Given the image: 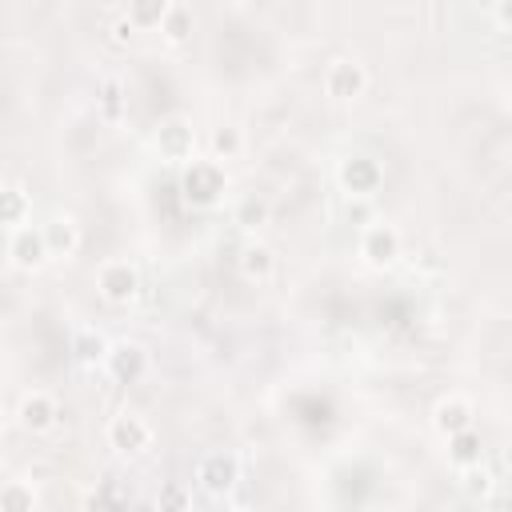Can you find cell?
Masks as SVG:
<instances>
[{
  "instance_id": "25",
  "label": "cell",
  "mask_w": 512,
  "mask_h": 512,
  "mask_svg": "<svg viewBox=\"0 0 512 512\" xmlns=\"http://www.w3.org/2000/svg\"><path fill=\"white\" fill-rule=\"evenodd\" d=\"M460 488H464L472 500H480V496H488V492H492V472H488L484 464L464 468V472H460Z\"/></svg>"
},
{
  "instance_id": "16",
  "label": "cell",
  "mask_w": 512,
  "mask_h": 512,
  "mask_svg": "<svg viewBox=\"0 0 512 512\" xmlns=\"http://www.w3.org/2000/svg\"><path fill=\"white\" fill-rule=\"evenodd\" d=\"M40 228H44V240H48V252L52 256H72L80 248V228H76L72 216H52Z\"/></svg>"
},
{
  "instance_id": "14",
  "label": "cell",
  "mask_w": 512,
  "mask_h": 512,
  "mask_svg": "<svg viewBox=\"0 0 512 512\" xmlns=\"http://www.w3.org/2000/svg\"><path fill=\"white\" fill-rule=\"evenodd\" d=\"M108 348H112V344H108L96 328H76V332H72V344H68V352H72V360H76L80 368H104Z\"/></svg>"
},
{
  "instance_id": "21",
  "label": "cell",
  "mask_w": 512,
  "mask_h": 512,
  "mask_svg": "<svg viewBox=\"0 0 512 512\" xmlns=\"http://www.w3.org/2000/svg\"><path fill=\"white\" fill-rule=\"evenodd\" d=\"M160 36H164L168 44H184V40L192 36V8L180 4V0H172V4H168V16H164V24H160Z\"/></svg>"
},
{
  "instance_id": "30",
  "label": "cell",
  "mask_w": 512,
  "mask_h": 512,
  "mask_svg": "<svg viewBox=\"0 0 512 512\" xmlns=\"http://www.w3.org/2000/svg\"><path fill=\"white\" fill-rule=\"evenodd\" d=\"M224 512H248V508H224Z\"/></svg>"
},
{
  "instance_id": "28",
  "label": "cell",
  "mask_w": 512,
  "mask_h": 512,
  "mask_svg": "<svg viewBox=\"0 0 512 512\" xmlns=\"http://www.w3.org/2000/svg\"><path fill=\"white\" fill-rule=\"evenodd\" d=\"M348 220H368V200H348Z\"/></svg>"
},
{
  "instance_id": "22",
  "label": "cell",
  "mask_w": 512,
  "mask_h": 512,
  "mask_svg": "<svg viewBox=\"0 0 512 512\" xmlns=\"http://www.w3.org/2000/svg\"><path fill=\"white\" fill-rule=\"evenodd\" d=\"M0 512H36V488L28 480H4Z\"/></svg>"
},
{
  "instance_id": "1",
  "label": "cell",
  "mask_w": 512,
  "mask_h": 512,
  "mask_svg": "<svg viewBox=\"0 0 512 512\" xmlns=\"http://www.w3.org/2000/svg\"><path fill=\"white\" fill-rule=\"evenodd\" d=\"M180 192H184V200H188L192 208H212V204H220L224 192H228V172H224V164L212 160V156H196L192 164L180 168Z\"/></svg>"
},
{
  "instance_id": "2",
  "label": "cell",
  "mask_w": 512,
  "mask_h": 512,
  "mask_svg": "<svg viewBox=\"0 0 512 512\" xmlns=\"http://www.w3.org/2000/svg\"><path fill=\"white\" fill-rule=\"evenodd\" d=\"M336 180L352 200H372L384 188V164L376 156H368V152H352L348 160H340Z\"/></svg>"
},
{
  "instance_id": "19",
  "label": "cell",
  "mask_w": 512,
  "mask_h": 512,
  "mask_svg": "<svg viewBox=\"0 0 512 512\" xmlns=\"http://www.w3.org/2000/svg\"><path fill=\"white\" fill-rule=\"evenodd\" d=\"M168 4H172V0H132L124 16L132 20V28H136V32H148V28H160V24H164Z\"/></svg>"
},
{
  "instance_id": "26",
  "label": "cell",
  "mask_w": 512,
  "mask_h": 512,
  "mask_svg": "<svg viewBox=\"0 0 512 512\" xmlns=\"http://www.w3.org/2000/svg\"><path fill=\"white\" fill-rule=\"evenodd\" d=\"M108 492H112V484H100L96 492H88V496H84V512H120V508H124V496L112 500Z\"/></svg>"
},
{
  "instance_id": "5",
  "label": "cell",
  "mask_w": 512,
  "mask_h": 512,
  "mask_svg": "<svg viewBox=\"0 0 512 512\" xmlns=\"http://www.w3.org/2000/svg\"><path fill=\"white\" fill-rule=\"evenodd\" d=\"M108 448H116L120 456H140V452H148V444H152V424L140 416V412H116L112 420H108Z\"/></svg>"
},
{
  "instance_id": "24",
  "label": "cell",
  "mask_w": 512,
  "mask_h": 512,
  "mask_svg": "<svg viewBox=\"0 0 512 512\" xmlns=\"http://www.w3.org/2000/svg\"><path fill=\"white\" fill-rule=\"evenodd\" d=\"M156 512H192V492L184 480H168L156 492Z\"/></svg>"
},
{
  "instance_id": "20",
  "label": "cell",
  "mask_w": 512,
  "mask_h": 512,
  "mask_svg": "<svg viewBox=\"0 0 512 512\" xmlns=\"http://www.w3.org/2000/svg\"><path fill=\"white\" fill-rule=\"evenodd\" d=\"M208 152H212V160H236V156L244 152V132H240L236 124H220V128H212V136H208Z\"/></svg>"
},
{
  "instance_id": "9",
  "label": "cell",
  "mask_w": 512,
  "mask_h": 512,
  "mask_svg": "<svg viewBox=\"0 0 512 512\" xmlns=\"http://www.w3.org/2000/svg\"><path fill=\"white\" fill-rule=\"evenodd\" d=\"M364 88H368V72H364L360 60L336 56V60L324 68V92H328L332 100H356V96H364Z\"/></svg>"
},
{
  "instance_id": "32",
  "label": "cell",
  "mask_w": 512,
  "mask_h": 512,
  "mask_svg": "<svg viewBox=\"0 0 512 512\" xmlns=\"http://www.w3.org/2000/svg\"><path fill=\"white\" fill-rule=\"evenodd\" d=\"M508 100H512V84H508Z\"/></svg>"
},
{
  "instance_id": "3",
  "label": "cell",
  "mask_w": 512,
  "mask_h": 512,
  "mask_svg": "<svg viewBox=\"0 0 512 512\" xmlns=\"http://www.w3.org/2000/svg\"><path fill=\"white\" fill-rule=\"evenodd\" d=\"M152 144H156L160 160L184 168V164L196 160V124L188 116H164L160 128H156V136H152Z\"/></svg>"
},
{
  "instance_id": "7",
  "label": "cell",
  "mask_w": 512,
  "mask_h": 512,
  "mask_svg": "<svg viewBox=\"0 0 512 512\" xmlns=\"http://www.w3.org/2000/svg\"><path fill=\"white\" fill-rule=\"evenodd\" d=\"M8 260H12V268H20V272H36V268H44L48 260H52V252H48V240H44V228L36 224H24V228H16V232H8Z\"/></svg>"
},
{
  "instance_id": "29",
  "label": "cell",
  "mask_w": 512,
  "mask_h": 512,
  "mask_svg": "<svg viewBox=\"0 0 512 512\" xmlns=\"http://www.w3.org/2000/svg\"><path fill=\"white\" fill-rule=\"evenodd\" d=\"M492 16H496L500 24H508V28H512V0H500V4L492 8Z\"/></svg>"
},
{
  "instance_id": "10",
  "label": "cell",
  "mask_w": 512,
  "mask_h": 512,
  "mask_svg": "<svg viewBox=\"0 0 512 512\" xmlns=\"http://www.w3.org/2000/svg\"><path fill=\"white\" fill-rule=\"evenodd\" d=\"M104 372L116 380V384H136L148 376V348L136 344V340H116L108 348V360H104Z\"/></svg>"
},
{
  "instance_id": "6",
  "label": "cell",
  "mask_w": 512,
  "mask_h": 512,
  "mask_svg": "<svg viewBox=\"0 0 512 512\" xmlns=\"http://www.w3.org/2000/svg\"><path fill=\"white\" fill-rule=\"evenodd\" d=\"M96 288L108 304H128L140 292V272L132 260H104L96 268Z\"/></svg>"
},
{
  "instance_id": "12",
  "label": "cell",
  "mask_w": 512,
  "mask_h": 512,
  "mask_svg": "<svg viewBox=\"0 0 512 512\" xmlns=\"http://www.w3.org/2000/svg\"><path fill=\"white\" fill-rule=\"evenodd\" d=\"M472 420H476V412H472V404H468L464 396H440L436 408H432V428H436L444 440L456 436V432H464V428H476Z\"/></svg>"
},
{
  "instance_id": "8",
  "label": "cell",
  "mask_w": 512,
  "mask_h": 512,
  "mask_svg": "<svg viewBox=\"0 0 512 512\" xmlns=\"http://www.w3.org/2000/svg\"><path fill=\"white\" fill-rule=\"evenodd\" d=\"M196 480H200V488H204L208 496L232 492L236 480H240V456H236V452H208V456H200Z\"/></svg>"
},
{
  "instance_id": "4",
  "label": "cell",
  "mask_w": 512,
  "mask_h": 512,
  "mask_svg": "<svg viewBox=\"0 0 512 512\" xmlns=\"http://www.w3.org/2000/svg\"><path fill=\"white\" fill-rule=\"evenodd\" d=\"M400 252H404V236H400L396 224H388V220L364 224V232H360V256H364V264L392 268L400 260Z\"/></svg>"
},
{
  "instance_id": "15",
  "label": "cell",
  "mask_w": 512,
  "mask_h": 512,
  "mask_svg": "<svg viewBox=\"0 0 512 512\" xmlns=\"http://www.w3.org/2000/svg\"><path fill=\"white\" fill-rule=\"evenodd\" d=\"M448 460H452V468H460V472L484 464V436H480L476 428H464V432L448 436Z\"/></svg>"
},
{
  "instance_id": "18",
  "label": "cell",
  "mask_w": 512,
  "mask_h": 512,
  "mask_svg": "<svg viewBox=\"0 0 512 512\" xmlns=\"http://www.w3.org/2000/svg\"><path fill=\"white\" fill-rule=\"evenodd\" d=\"M268 216H272V204H268V196H260V192H244V196L232 204V220H236L244 232L264 228Z\"/></svg>"
},
{
  "instance_id": "13",
  "label": "cell",
  "mask_w": 512,
  "mask_h": 512,
  "mask_svg": "<svg viewBox=\"0 0 512 512\" xmlns=\"http://www.w3.org/2000/svg\"><path fill=\"white\" fill-rule=\"evenodd\" d=\"M28 216H32V192H28L24 184L8 180V184L0 188V220H4V228L16 232V228L28 224Z\"/></svg>"
},
{
  "instance_id": "27",
  "label": "cell",
  "mask_w": 512,
  "mask_h": 512,
  "mask_svg": "<svg viewBox=\"0 0 512 512\" xmlns=\"http://www.w3.org/2000/svg\"><path fill=\"white\" fill-rule=\"evenodd\" d=\"M132 36H136V28H132V20L120 12V16L112 20V40H116V44H124V40H132Z\"/></svg>"
},
{
  "instance_id": "23",
  "label": "cell",
  "mask_w": 512,
  "mask_h": 512,
  "mask_svg": "<svg viewBox=\"0 0 512 512\" xmlns=\"http://www.w3.org/2000/svg\"><path fill=\"white\" fill-rule=\"evenodd\" d=\"M96 104H100L104 120H120V112H124V84L116 76H104L100 88H96Z\"/></svg>"
},
{
  "instance_id": "17",
  "label": "cell",
  "mask_w": 512,
  "mask_h": 512,
  "mask_svg": "<svg viewBox=\"0 0 512 512\" xmlns=\"http://www.w3.org/2000/svg\"><path fill=\"white\" fill-rule=\"evenodd\" d=\"M272 272H276V252H272L264 240H252V244L240 252V276L252 280V284H264Z\"/></svg>"
},
{
  "instance_id": "11",
  "label": "cell",
  "mask_w": 512,
  "mask_h": 512,
  "mask_svg": "<svg viewBox=\"0 0 512 512\" xmlns=\"http://www.w3.org/2000/svg\"><path fill=\"white\" fill-rule=\"evenodd\" d=\"M16 420H20L24 432H48V428L60 420V404H56L52 392L32 388V392L20 396V404H16Z\"/></svg>"
},
{
  "instance_id": "31",
  "label": "cell",
  "mask_w": 512,
  "mask_h": 512,
  "mask_svg": "<svg viewBox=\"0 0 512 512\" xmlns=\"http://www.w3.org/2000/svg\"><path fill=\"white\" fill-rule=\"evenodd\" d=\"M360 512H384V508H360Z\"/></svg>"
}]
</instances>
